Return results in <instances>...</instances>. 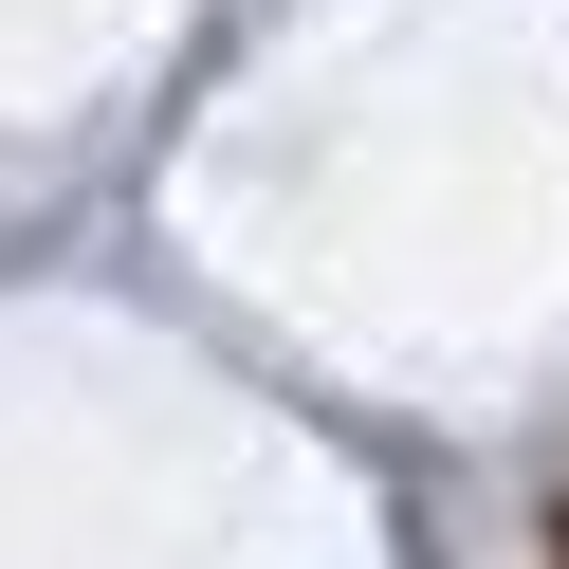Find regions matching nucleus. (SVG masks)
<instances>
[{
  "label": "nucleus",
  "instance_id": "1",
  "mask_svg": "<svg viewBox=\"0 0 569 569\" xmlns=\"http://www.w3.org/2000/svg\"><path fill=\"white\" fill-rule=\"evenodd\" d=\"M551 569H569V496H551Z\"/></svg>",
  "mask_w": 569,
  "mask_h": 569
}]
</instances>
